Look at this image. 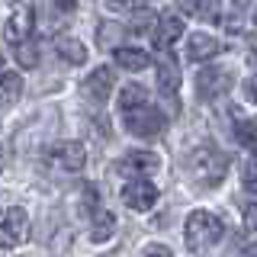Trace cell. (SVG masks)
<instances>
[{"label":"cell","instance_id":"1","mask_svg":"<svg viewBox=\"0 0 257 257\" xmlns=\"http://www.w3.org/2000/svg\"><path fill=\"white\" fill-rule=\"evenodd\" d=\"M187 171L199 187H219L225 180V174H228V155H222L212 145L193 148L187 155Z\"/></svg>","mask_w":257,"mask_h":257},{"label":"cell","instance_id":"2","mask_svg":"<svg viewBox=\"0 0 257 257\" xmlns=\"http://www.w3.org/2000/svg\"><path fill=\"white\" fill-rule=\"evenodd\" d=\"M183 238H187V247H190L193 254H203L212 244H219V238H222V219H219V215H212L209 209H196V212L187 215Z\"/></svg>","mask_w":257,"mask_h":257},{"label":"cell","instance_id":"3","mask_svg":"<svg viewBox=\"0 0 257 257\" xmlns=\"http://www.w3.org/2000/svg\"><path fill=\"white\" fill-rule=\"evenodd\" d=\"M122 122H125L128 132L139 135V139H158L167 128V116L158 106H151V103H142V106L122 112Z\"/></svg>","mask_w":257,"mask_h":257},{"label":"cell","instance_id":"4","mask_svg":"<svg viewBox=\"0 0 257 257\" xmlns=\"http://www.w3.org/2000/svg\"><path fill=\"white\" fill-rule=\"evenodd\" d=\"M26 238H29V212L20 206H10L0 215V247L10 251V247H20Z\"/></svg>","mask_w":257,"mask_h":257},{"label":"cell","instance_id":"5","mask_svg":"<svg viewBox=\"0 0 257 257\" xmlns=\"http://www.w3.org/2000/svg\"><path fill=\"white\" fill-rule=\"evenodd\" d=\"M231 90V71L225 68H203L196 77V96L199 100H219Z\"/></svg>","mask_w":257,"mask_h":257},{"label":"cell","instance_id":"6","mask_svg":"<svg viewBox=\"0 0 257 257\" xmlns=\"http://www.w3.org/2000/svg\"><path fill=\"white\" fill-rule=\"evenodd\" d=\"M158 187L155 183H148L145 177H135V180H128L122 187V203L132 209V212H148L151 206L158 203Z\"/></svg>","mask_w":257,"mask_h":257},{"label":"cell","instance_id":"7","mask_svg":"<svg viewBox=\"0 0 257 257\" xmlns=\"http://www.w3.org/2000/svg\"><path fill=\"white\" fill-rule=\"evenodd\" d=\"M32 26H36V10H32L29 4L16 7V10L7 16V26H4V36L10 45H20L26 42V39L32 36Z\"/></svg>","mask_w":257,"mask_h":257},{"label":"cell","instance_id":"8","mask_svg":"<svg viewBox=\"0 0 257 257\" xmlns=\"http://www.w3.org/2000/svg\"><path fill=\"white\" fill-rule=\"evenodd\" d=\"M48 158H52V164L58 167L64 174H77L80 167L87 164V151L80 142H58L52 151H48Z\"/></svg>","mask_w":257,"mask_h":257},{"label":"cell","instance_id":"9","mask_svg":"<svg viewBox=\"0 0 257 257\" xmlns=\"http://www.w3.org/2000/svg\"><path fill=\"white\" fill-rule=\"evenodd\" d=\"M112 84H116V74H112V68H96V71H90L87 74V80H84V96L90 103H106L109 100V93H112Z\"/></svg>","mask_w":257,"mask_h":257},{"label":"cell","instance_id":"10","mask_svg":"<svg viewBox=\"0 0 257 257\" xmlns=\"http://www.w3.org/2000/svg\"><path fill=\"white\" fill-rule=\"evenodd\" d=\"M158 155L155 151H128V155L119 161V171L122 174H132V177H145L151 171H158Z\"/></svg>","mask_w":257,"mask_h":257},{"label":"cell","instance_id":"11","mask_svg":"<svg viewBox=\"0 0 257 257\" xmlns=\"http://www.w3.org/2000/svg\"><path fill=\"white\" fill-rule=\"evenodd\" d=\"M180 36H183V20H180V16L167 13V16H161V20H158V26H155V45L161 48V52L171 48Z\"/></svg>","mask_w":257,"mask_h":257},{"label":"cell","instance_id":"12","mask_svg":"<svg viewBox=\"0 0 257 257\" xmlns=\"http://www.w3.org/2000/svg\"><path fill=\"white\" fill-rule=\"evenodd\" d=\"M222 52V45H219V39H212V36H206V32H196V36H190V45H187V58L190 61H209V58H215V55Z\"/></svg>","mask_w":257,"mask_h":257},{"label":"cell","instance_id":"13","mask_svg":"<svg viewBox=\"0 0 257 257\" xmlns=\"http://www.w3.org/2000/svg\"><path fill=\"white\" fill-rule=\"evenodd\" d=\"M158 87H161V93H167V96H174L177 87H180V68H177V61L167 55V48L158 58Z\"/></svg>","mask_w":257,"mask_h":257},{"label":"cell","instance_id":"14","mask_svg":"<svg viewBox=\"0 0 257 257\" xmlns=\"http://www.w3.org/2000/svg\"><path fill=\"white\" fill-rule=\"evenodd\" d=\"M90 219H93V225H90L93 244H103V241H109L112 235H116V215H112V212H106V209H96Z\"/></svg>","mask_w":257,"mask_h":257},{"label":"cell","instance_id":"15","mask_svg":"<svg viewBox=\"0 0 257 257\" xmlns=\"http://www.w3.org/2000/svg\"><path fill=\"white\" fill-rule=\"evenodd\" d=\"M23 93V77L16 71H0V109H7L10 103L20 100Z\"/></svg>","mask_w":257,"mask_h":257},{"label":"cell","instance_id":"16","mask_svg":"<svg viewBox=\"0 0 257 257\" xmlns=\"http://www.w3.org/2000/svg\"><path fill=\"white\" fill-rule=\"evenodd\" d=\"M55 52H58L61 61H68V64H84L87 61V48L71 36H61L58 42H55Z\"/></svg>","mask_w":257,"mask_h":257},{"label":"cell","instance_id":"17","mask_svg":"<svg viewBox=\"0 0 257 257\" xmlns=\"http://www.w3.org/2000/svg\"><path fill=\"white\" fill-rule=\"evenodd\" d=\"M116 64L122 71H142V68H148V52H142V48H116Z\"/></svg>","mask_w":257,"mask_h":257},{"label":"cell","instance_id":"18","mask_svg":"<svg viewBox=\"0 0 257 257\" xmlns=\"http://www.w3.org/2000/svg\"><path fill=\"white\" fill-rule=\"evenodd\" d=\"M235 139H238L241 148H247L251 155H257V116L241 119V122L235 125Z\"/></svg>","mask_w":257,"mask_h":257},{"label":"cell","instance_id":"19","mask_svg":"<svg viewBox=\"0 0 257 257\" xmlns=\"http://www.w3.org/2000/svg\"><path fill=\"white\" fill-rule=\"evenodd\" d=\"M142 103H148V90H145L142 84H125L122 87V93H119V109H135V106H142Z\"/></svg>","mask_w":257,"mask_h":257},{"label":"cell","instance_id":"20","mask_svg":"<svg viewBox=\"0 0 257 257\" xmlns=\"http://www.w3.org/2000/svg\"><path fill=\"white\" fill-rule=\"evenodd\" d=\"M16 48V61H20V68H36L39 64V48H36V42H20V45H13Z\"/></svg>","mask_w":257,"mask_h":257},{"label":"cell","instance_id":"21","mask_svg":"<svg viewBox=\"0 0 257 257\" xmlns=\"http://www.w3.org/2000/svg\"><path fill=\"white\" fill-rule=\"evenodd\" d=\"M80 209H84V215H93L96 209H100V193H96L93 183H84V199H80Z\"/></svg>","mask_w":257,"mask_h":257},{"label":"cell","instance_id":"22","mask_svg":"<svg viewBox=\"0 0 257 257\" xmlns=\"http://www.w3.org/2000/svg\"><path fill=\"white\" fill-rule=\"evenodd\" d=\"M241 183H244V190L251 193V196H257V158H251L244 164V174H241Z\"/></svg>","mask_w":257,"mask_h":257},{"label":"cell","instance_id":"23","mask_svg":"<svg viewBox=\"0 0 257 257\" xmlns=\"http://www.w3.org/2000/svg\"><path fill=\"white\" fill-rule=\"evenodd\" d=\"M155 26H158L155 13H142V10H139V16H135V23H132V32H139V36H145V32H151Z\"/></svg>","mask_w":257,"mask_h":257},{"label":"cell","instance_id":"24","mask_svg":"<svg viewBox=\"0 0 257 257\" xmlns=\"http://www.w3.org/2000/svg\"><path fill=\"white\" fill-rule=\"evenodd\" d=\"M112 13H128V10H145V0H106Z\"/></svg>","mask_w":257,"mask_h":257},{"label":"cell","instance_id":"25","mask_svg":"<svg viewBox=\"0 0 257 257\" xmlns=\"http://www.w3.org/2000/svg\"><path fill=\"white\" fill-rule=\"evenodd\" d=\"M177 7H180L183 13H190V16L203 13V0H177Z\"/></svg>","mask_w":257,"mask_h":257},{"label":"cell","instance_id":"26","mask_svg":"<svg viewBox=\"0 0 257 257\" xmlns=\"http://www.w3.org/2000/svg\"><path fill=\"white\" fill-rule=\"evenodd\" d=\"M142 257H174V254H171V247H164V244H148Z\"/></svg>","mask_w":257,"mask_h":257},{"label":"cell","instance_id":"27","mask_svg":"<svg viewBox=\"0 0 257 257\" xmlns=\"http://www.w3.org/2000/svg\"><path fill=\"white\" fill-rule=\"evenodd\" d=\"M244 93H247V100H251V103H257V77H251L244 84Z\"/></svg>","mask_w":257,"mask_h":257},{"label":"cell","instance_id":"28","mask_svg":"<svg viewBox=\"0 0 257 257\" xmlns=\"http://www.w3.org/2000/svg\"><path fill=\"white\" fill-rule=\"evenodd\" d=\"M0 68H4V58H0Z\"/></svg>","mask_w":257,"mask_h":257}]
</instances>
